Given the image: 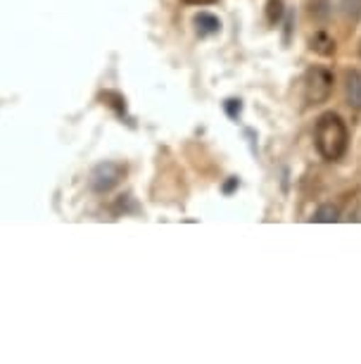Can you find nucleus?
I'll list each match as a JSON object with an SVG mask.
<instances>
[{"label": "nucleus", "instance_id": "obj_13", "mask_svg": "<svg viewBox=\"0 0 361 364\" xmlns=\"http://www.w3.org/2000/svg\"><path fill=\"white\" fill-rule=\"evenodd\" d=\"M238 186V178H231V181L226 183V186H223V191H226V193H231V191H233Z\"/></svg>", "mask_w": 361, "mask_h": 364}, {"label": "nucleus", "instance_id": "obj_11", "mask_svg": "<svg viewBox=\"0 0 361 364\" xmlns=\"http://www.w3.org/2000/svg\"><path fill=\"white\" fill-rule=\"evenodd\" d=\"M226 109H228V114H231V117L240 114V100H228V102H226Z\"/></svg>", "mask_w": 361, "mask_h": 364}, {"label": "nucleus", "instance_id": "obj_10", "mask_svg": "<svg viewBox=\"0 0 361 364\" xmlns=\"http://www.w3.org/2000/svg\"><path fill=\"white\" fill-rule=\"evenodd\" d=\"M343 10L347 17L359 19L361 17V0H343Z\"/></svg>", "mask_w": 361, "mask_h": 364}, {"label": "nucleus", "instance_id": "obj_9", "mask_svg": "<svg viewBox=\"0 0 361 364\" xmlns=\"http://www.w3.org/2000/svg\"><path fill=\"white\" fill-rule=\"evenodd\" d=\"M328 8H331L328 0H309V12H311V17H316V19L328 17V12H331Z\"/></svg>", "mask_w": 361, "mask_h": 364}, {"label": "nucleus", "instance_id": "obj_1", "mask_svg": "<svg viewBox=\"0 0 361 364\" xmlns=\"http://www.w3.org/2000/svg\"><path fill=\"white\" fill-rule=\"evenodd\" d=\"M314 141H316V150L321 153L323 160H328V162L340 160L347 150V141H350V134H347L343 117L335 112H326L318 117Z\"/></svg>", "mask_w": 361, "mask_h": 364}, {"label": "nucleus", "instance_id": "obj_7", "mask_svg": "<svg viewBox=\"0 0 361 364\" xmlns=\"http://www.w3.org/2000/svg\"><path fill=\"white\" fill-rule=\"evenodd\" d=\"M340 219V210L335 208V205H321V208L316 210L314 215V222H321V224H335Z\"/></svg>", "mask_w": 361, "mask_h": 364}, {"label": "nucleus", "instance_id": "obj_2", "mask_svg": "<svg viewBox=\"0 0 361 364\" xmlns=\"http://www.w3.org/2000/svg\"><path fill=\"white\" fill-rule=\"evenodd\" d=\"M333 93V74L326 67H311L304 74V98L309 105H321Z\"/></svg>", "mask_w": 361, "mask_h": 364}, {"label": "nucleus", "instance_id": "obj_12", "mask_svg": "<svg viewBox=\"0 0 361 364\" xmlns=\"http://www.w3.org/2000/svg\"><path fill=\"white\" fill-rule=\"evenodd\" d=\"M183 3H188V5H212V3H216V0H183Z\"/></svg>", "mask_w": 361, "mask_h": 364}, {"label": "nucleus", "instance_id": "obj_8", "mask_svg": "<svg viewBox=\"0 0 361 364\" xmlns=\"http://www.w3.org/2000/svg\"><path fill=\"white\" fill-rule=\"evenodd\" d=\"M285 15V5L283 0H269L267 3V19L271 24H278Z\"/></svg>", "mask_w": 361, "mask_h": 364}, {"label": "nucleus", "instance_id": "obj_4", "mask_svg": "<svg viewBox=\"0 0 361 364\" xmlns=\"http://www.w3.org/2000/svg\"><path fill=\"white\" fill-rule=\"evenodd\" d=\"M345 95L352 107L361 109V72L357 70L345 72Z\"/></svg>", "mask_w": 361, "mask_h": 364}, {"label": "nucleus", "instance_id": "obj_6", "mask_svg": "<svg viewBox=\"0 0 361 364\" xmlns=\"http://www.w3.org/2000/svg\"><path fill=\"white\" fill-rule=\"evenodd\" d=\"M311 50H316L318 55H333L335 53V41H333L328 33L326 31H318V33H314V38H311Z\"/></svg>", "mask_w": 361, "mask_h": 364}, {"label": "nucleus", "instance_id": "obj_3", "mask_svg": "<svg viewBox=\"0 0 361 364\" xmlns=\"http://www.w3.org/2000/svg\"><path fill=\"white\" fill-rule=\"evenodd\" d=\"M126 176V167L119 162H102L91 171L88 178V186L95 193H110L112 188H117L121 183V178Z\"/></svg>", "mask_w": 361, "mask_h": 364}, {"label": "nucleus", "instance_id": "obj_5", "mask_svg": "<svg viewBox=\"0 0 361 364\" xmlns=\"http://www.w3.org/2000/svg\"><path fill=\"white\" fill-rule=\"evenodd\" d=\"M195 29L200 36H212L221 29V22L209 12H200V15H195Z\"/></svg>", "mask_w": 361, "mask_h": 364}]
</instances>
